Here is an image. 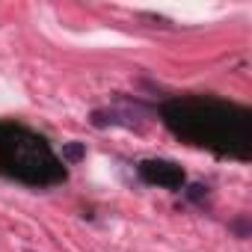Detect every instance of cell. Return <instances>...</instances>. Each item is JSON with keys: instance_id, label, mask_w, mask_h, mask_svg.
Returning <instances> with one entry per match:
<instances>
[{"instance_id": "cell-1", "label": "cell", "mask_w": 252, "mask_h": 252, "mask_svg": "<svg viewBox=\"0 0 252 252\" xmlns=\"http://www.w3.org/2000/svg\"><path fill=\"white\" fill-rule=\"evenodd\" d=\"M166 125L193 146L246 158L249 146V113L214 98H184L163 107Z\"/></svg>"}, {"instance_id": "cell-2", "label": "cell", "mask_w": 252, "mask_h": 252, "mask_svg": "<svg viewBox=\"0 0 252 252\" xmlns=\"http://www.w3.org/2000/svg\"><path fill=\"white\" fill-rule=\"evenodd\" d=\"M0 172L33 187H51L65 181V169L51 146L39 134L12 122L0 125Z\"/></svg>"}, {"instance_id": "cell-3", "label": "cell", "mask_w": 252, "mask_h": 252, "mask_svg": "<svg viewBox=\"0 0 252 252\" xmlns=\"http://www.w3.org/2000/svg\"><path fill=\"white\" fill-rule=\"evenodd\" d=\"M137 172L146 184H158V187H166V190H181L184 187V169L172 160H143L137 166Z\"/></svg>"}, {"instance_id": "cell-4", "label": "cell", "mask_w": 252, "mask_h": 252, "mask_svg": "<svg viewBox=\"0 0 252 252\" xmlns=\"http://www.w3.org/2000/svg\"><path fill=\"white\" fill-rule=\"evenodd\" d=\"M83 158H86V146H83V143L74 140V143H65V146H63V160H65V163L74 166V163H80Z\"/></svg>"}, {"instance_id": "cell-5", "label": "cell", "mask_w": 252, "mask_h": 252, "mask_svg": "<svg viewBox=\"0 0 252 252\" xmlns=\"http://www.w3.org/2000/svg\"><path fill=\"white\" fill-rule=\"evenodd\" d=\"M231 231H234L237 237H246V234H249V220H246V217L234 220V222H231Z\"/></svg>"}, {"instance_id": "cell-6", "label": "cell", "mask_w": 252, "mask_h": 252, "mask_svg": "<svg viewBox=\"0 0 252 252\" xmlns=\"http://www.w3.org/2000/svg\"><path fill=\"white\" fill-rule=\"evenodd\" d=\"M205 196H208V187H202V184H193L187 190V199H193V202H202Z\"/></svg>"}]
</instances>
